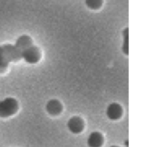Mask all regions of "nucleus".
Here are the masks:
<instances>
[{
    "label": "nucleus",
    "mask_w": 146,
    "mask_h": 147,
    "mask_svg": "<svg viewBox=\"0 0 146 147\" xmlns=\"http://www.w3.org/2000/svg\"><path fill=\"white\" fill-rule=\"evenodd\" d=\"M22 59L28 64H36L40 59V51L35 46H31L22 53Z\"/></svg>",
    "instance_id": "7ed1b4c3"
},
{
    "label": "nucleus",
    "mask_w": 146,
    "mask_h": 147,
    "mask_svg": "<svg viewBox=\"0 0 146 147\" xmlns=\"http://www.w3.org/2000/svg\"><path fill=\"white\" fill-rule=\"evenodd\" d=\"M111 147H119V146H111Z\"/></svg>",
    "instance_id": "f8f14e48"
},
{
    "label": "nucleus",
    "mask_w": 146,
    "mask_h": 147,
    "mask_svg": "<svg viewBox=\"0 0 146 147\" xmlns=\"http://www.w3.org/2000/svg\"><path fill=\"white\" fill-rule=\"evenodd\" d=\"M88 8L91 9H99L103 3V0H85Z\"/></svg>",
    "instance_id": "9d476101"
},
{
    "label": "nucleus",
    "mask_w": 146,
    "mask_h": 147,
    "mask_svg": "<svg viewBox=\"0 0 146 147\" xmlns=\"http://www.w3.org/2000/svg\"><path fill=\"white\" fill-rule=\"evenodd\" d=\"M122 34H123V39H124L122 49H123L124 53L126 55H128L129 54V28H126L123 30Z\"/></svg>",
    "instance_id": "1a4fd4ad"
},
{
    "label": "nucleus",
    "mask_w": 146,
    "mask_h": 147,
    "mask_svg": "<svg viewBox=\"0 0 146 147\" xmlns=\"http://www.w3.org/2000/svg\"><path fill=\"white\" fill-rule=\"evenodd\" d=\"M18 110V102L15 99L9 97L0 102V117L7 118L15 115Z\"/></svg>",
    "instance_id": "f257e3e1"
},
{
    "label": "nucleus",
    "mask_w": 146,
    "mask_h": 147,
    "mask_svg": "<svg viewBox=\"0 0 146 147\" xmlns=\"http://www.w3.org/2000/svg\"><path fill=\"white\" fill-rule=\"evenodd\" d=\"M122 114L123 109L119 103H111L107 109V116L112 121L119 120L122 116Z\"/></svg>",
    "instance_id": "39448f33"
},
{
    "label": "nucleus",
    "mask_w": 146,
    "mask_h": 147,
    "mask_svg": "<svg viewBox=\"0 0 146 147\" xmlns=\"http://www.w3.org/2000/svg\"><path fill=\"white\" fill-rule=\"evenodd\" d=\"M46 109V111L48 112L49 115H58L62 112L63 107H62V104L60 103V102H59L58 100L52 99L47 102Z\"/></svg>",
    "instance_id": "6e6552de"
},
{
    "label": "nucleus",
    "mask_w": 146,
    "mask_h": 147,
    "mask_svg": "<svg viewBox=\"0 0 146 147\" xmlns=\"http://www.w3.org/2000/svg\"><path fill=\"white\" fill-rule=\"evenodd\" d=\"M3 53L5 59L9 62H15L22 59V52L19 51L15 45L5 44L2 46Z\"/></svg>",
    "instance_id": "f03ea898"
},
{
    "label": "nucleus",
    "mask_w": 146,
    "mask_h": 147,
    "mask_svg": "<svg viewBox=\"0 0 146 147\" xmlns=\"http://www.w3.org/2000/svg\"><path fill=\"white\" fill-rule=\"evenodd\" d=\"M104 142L102 134L99 132H93L89 134L87 143L89 147H102Z\"/></svg>",
    "instance_id": "423d86ee"
},
{
    "label": "nucleus",
    "mask_w": 146,
    "mask_h": 147,
    "mask_svg": "<svg viewBox=\"0 0 146 147\" xmlns=\"http://www.w3.org/2000/svg\"><path fill=\"white\" fill-rule=\"evenodd\" d=\"M67 127L71 133L77 134L83 132L84 128V122L82 118L78 116H74L68 121Z\"/></svg>",
    "instance_id": "20e7f679"
},
{
    "label": "nucleus",
    "mask_w": 146,
    "mask_h": 147,
    "mask_svg": "<svg viewBox=\"0 0 146 147\" xmlns=\"http://www.w3.org/2000/svg\"><path fill=\"white\" fill-rule=\"evenodd\" d=\"M15 46L16 47V48L19 51H21L22 53L24 50H26L29 47L33 46V40H32L31 37L28 35H26V34L22 35L16 40Z\"/></svg>",
    "instance_id": "0eeeda50"
},
{
    "label": "nucleus",
    "mask_w": 146,
    "mask_h": 147,
    "mask_svg": "<svg viewBox=\"0 0 146 147\" xmlns=\"http://www.w3.org/2000/svg\"><path fill=\"white\" fill-rule=\"evenodd\" d=\"M8 65H9V62L5 59L3 53L2 46H0V72H3L7 69Z\"/></svg>",
    "instance_id": "9b49d317"
}]
</instances>
